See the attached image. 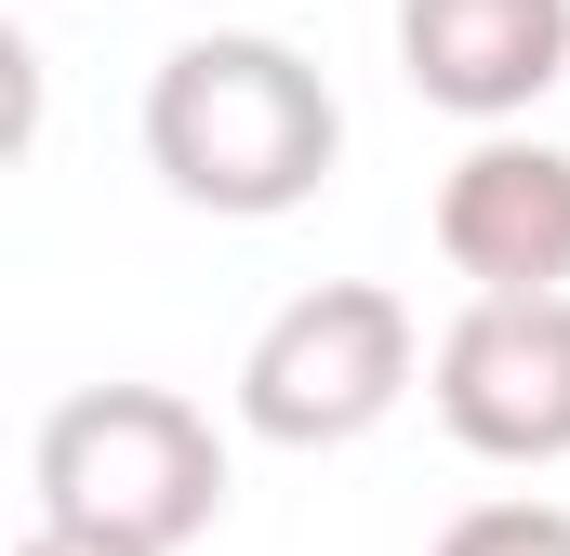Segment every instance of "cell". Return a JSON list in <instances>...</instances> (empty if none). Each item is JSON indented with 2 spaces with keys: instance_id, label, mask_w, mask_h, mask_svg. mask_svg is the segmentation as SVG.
<instances>
[{
  "instance_id": "obj_1",
  "label": "cell",
  "mask_w": 570,
  "mask_h": 556,
  "mask_svg": "<svg viewBox=\"0 0 570 556\" xmlns=\"http://www.w3.org/2000/svg\"><path fill=\"white\" fill-rule=\"evenodd\" d=\"M345 159V107L332 80L266 40V27H199L159 53L146 80V172L186 199V212H226V226H279L332 186Z\"/></svg>"
},
{
  "instance_id": "obj_2",
  "label": "cell",
  "mask_w": 570,
  "mask_h": 556,
  "mask_svg": "<svg viewBox=\"0 0 570 556\" xmlns=\"http://www.w3.org/2000/svg\"><path fill=\"white\" fill-rule=\"evenodd\" d=\"M27 490H40V530L186 556L226 517V437H213L199 398H173V385H80V398H53L40 437H27Z\"/></svg>"
},
{
  "instance_id": "obj_3",
  "label": "cell",
  "mask_w": 570,
  "mask_h": 556,
  "mask_svg": "<svg viewBox=\"0 0 570 556\" xmlns=\"http://www.w3.org/2000/svg\"><path fill=\"white\" fill-rule=\"evenodd\" d=\"M425 331L385 278H305L279 318L239 345V424L266 450H345L425 385Z\"/></svg>"
},
{
  "instance_id": "obj_4",
  "label": "cell",
  "mask_w": 570,
  "mask_h": 556,
  "mask_svg": "<svg viewBox=\"0 0 570 556\" xmlns=\"http://www.w3.org/2000/svg\"><path fill=\"white\" fill-rule=\"evenodd\" d=\"M425 398L478 464H570V291L464 305L425 358Z\"/></svg>"
},
{
  "instance_id": "obj_5",
  "label": "cell",
  "mask_w": 570,
  "mask_h": 556,
  "mask_svg": "<svg viewBox=\"0 0 570 556\" xmlns=\"http://www.w3.org/2000/svg\"><path fill=\"white\" fill-rule=\"evenodd\" d=\"M438 266L464 278V305L570 291V146L478 133L451 172H438Z\"/></svg>"
},
{
  "instance_id": "obj_6",
  "label": "cell",
  "mask_w": 570,
  "mask_h": 556,
  "mask_svg": "<svg viewBox=\"0 0 570 556\" xmlns=\"http://www.w3.org/2000/svg\"><path fill=\"white\" fill-rule=\"evenodd\" d=\"M399 80L478 133H518L570 80V0H399Z\"/></svg>"
},
{
  "instance_id": "obj_7",
  "label": "cell",
  "mask_w": 570,
  "mask_h": 556,
  "mask_svg": "<svg viewBox=\"0 0 570 556\" xmlns=\"http://www.w3.org/2000/svg\"><path fill=\"white\" fill-rule=\"evenodd\" d=\"M438 556H570V504H531V490H504V504H464Z\"/></svg>"
},
{
  "instance_id": "obj_8",
  "label": "cell",
  "mask_w": 570,
  "mask_h": 556,
  "mask_svg": "<svg viewBox=\"0 0 570 556\" xmlns=\"http://www.w3.org/2000/svg\"><path fill=\"white\" fill-rule=\"evenodd\" d=\"M13 556H146V544H94V530H27Z\"/></svg>"
}]
</instances>
